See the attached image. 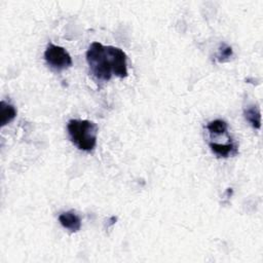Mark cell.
Segmentation results:
<instances>
[{
  "mask_svg": "<svg viewBox=\"0 0 263 263\" xmlns=\"http://www.w3.org/2000/svg\"><path fill=\"white\" fill-rule=\"evenodd\" d=\"M16 116V110L15 108L4 102L1 101L0 103V125L1 127L5 126L6 124H8L9 122H11Z\"/></svg>",
  "mask_w": 263,
  "mask_h": 263,
  "instance_id": "8992f818",
  "label": "cell"
},
{
  "mask_svg": "<svg viewBox=\"0 0 263 263\" xmlns=\"http://www.w3.org/2000/svg\"><path fill=\"white\" fill-rule=\"evenodd\" d=\"M206 128H208L209 133L211 134V136H213V135L218 136V135L225 134L227 132L228 125L222 119H215V120H212L208 123Z\"/></svg>",
  "mask_w": 263,
  "mask_h": 263,
  "instance_id": "ba28073f",
  "label": "cell"
},
{
  "mask_svg": "<svg viewBox=\"0 0 263 263\" xmlns=\"http://www.w3.org/2000/svg\"><path fill=\"white\" fill-rule=\"evenodd\" d=\"M71 142L82 151H91L97 145L98 125L89 120L71 119L67 124Z\"/></svg>",
  "mask_w": 263,
  "mask_h": 263,
  "instance_id": "7a4b0ae2",
  "label": "cell"
},
{
  "mask_svg": "<svg viewBox=\"0 0 263 263\" xmlns=\"http://www.w3.org/2000/svg\"><path fill=\"white\" fill-rule=\"evenodd\" d=\"M59 221L61 225L68 229L70 232H77L81 227V220L77 214L73 211L64 212L59 216Z\"/></svg>",
  "mask_w": 263,
  "mask_h": 263,
  "instance_id": "277c9868",
  "label": "cell"
},
{
  "mask_svg": "<svg viewBox=\"0 0 263 263\" xmlns=\"http://www.w3.org/2000/svg\"><path fill=\"white\" fill-rule=\"evenodd\" d=\"M44 59L48 66L57 71L68 69L72 66V58L62 46L49 43L44 51Z\"/></svg>",
  "mask_w": 263,
  "mask_h": 263,
  "instance_id": "3957f363",
  "label": "cell"
},
{
  "mask_svg": "<svg viewBox=\"0 0 263 263\" xmlns=\"http://www.w3.org/2000/svg\"><path fill=\"white\" fill-rule=\"evenodd\" d=\"M232 54H233V51H232L231 46H229L225 43H222L219 47L218 53L216 54V60L219 63H224V62H227L232 57Z\"/></svg>",
  "mask_w": 263,
  "mask_h": 263,
  "instance_id": "9c48e42d",
  "label": "cell"
},
{
  "mask_svg": "<svg viewBox=\"0 0 263 263\" xmlns=\"http://www.w3.org/2000/svg\"><path fill=\"white\" fill-rule=\"evenodd\" d=\"M243 115H245V118L248 120V122L254 128L259 129L261 127V112L257 106L255 105L248 106L243 110Z\"/></svg>",
  "mask_w": 263,
  "mask_h": 263,
  "instance_id": "52a82bcc",
  "label": "cell"
},
{
  "mask_svg": "<svg viewBox=\"0 0 263 263\" xmlns=\"http://www.w3.org/2000/svg\"><path fill=\"white\" fill-rule=\"evenodd\" d=\"M210 148L219 157H228L229 155H236L238 153L237 145L232 141H230L227 144H219V143L211 142Z\"/></svg>",
  "mask_w": 263,
  "mask_h": 263,
  "instance_id": "5b68a950",
  "label": "cell"
},
{
  "mask_svg": "<svg viewBox=\"0 0 263 263\" xmlns=\"http://www.w3.org/2000/svg\"><path fill=\"white\" fill-rule=\"evenodd\" d=\"M86 61L91 74L103 81L110 80L112 75L125 78L128 74L126 54L119 47L92 42L86 51Z\"/></svg>",
  "mask_w": 263,
  "mask_h": 263,
  "instance_id": "6da1fadb",
  "label": "cell"
}]
</instances>
